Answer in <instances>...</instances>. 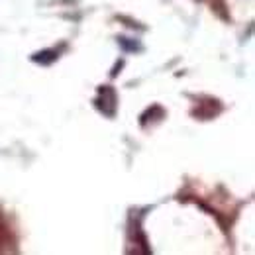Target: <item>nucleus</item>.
Here are the masks:
<instances>
[{"mask_svg": "<svg viewBox=\"0 0 255 255\" xmlns=\"http://www.w3.org/2000/svg\"><path fill=\"white\" fill-rule=\"evenodd\" d=\"M55 57H57V51H43V53L33 55V61H37V63H51Z\"/></svg>", "mask_w": 255, "mask_h": 255, "instance_id": "f257e3e1", "label": "nucleus"}]
</instances>
